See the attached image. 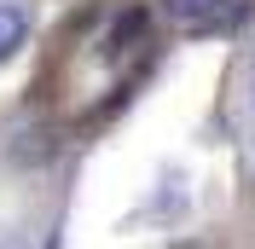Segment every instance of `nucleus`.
I'll use <instances>...</instances> for the list:
<instances>
[{
  "label": "nucleus",
  "mask_w": 255,
  "mask_h": 249,
  "mask_svg": "<svg viewBox=\"0 0 255 249\" xmlns=\"http://www.w3.org/2000/svg\"><path fill=\"white\" fill-rule=\"evenodd\" d=\"M215 12H221V0H168V17H174V23H186V29L215 23Z\"/></svg>",
  "instance_id": "nucleus-2"
},
{
  "label": "nucleus",
  "mask_w": 255,
  "mask_h": 249,
  "mask_svg": "<svg viewBox=\"0 0 255 249\" xmlns=\"http://www.w3.org/2000/svg\"><path fill=\"white\" fill-rule=\"evenodd\" d=\"M23 35H29V17H23V6L0 0V64H6L17 47H23Z\"/></svg>",
  "instance_id": "nucleus-1"
}]
</instances>
